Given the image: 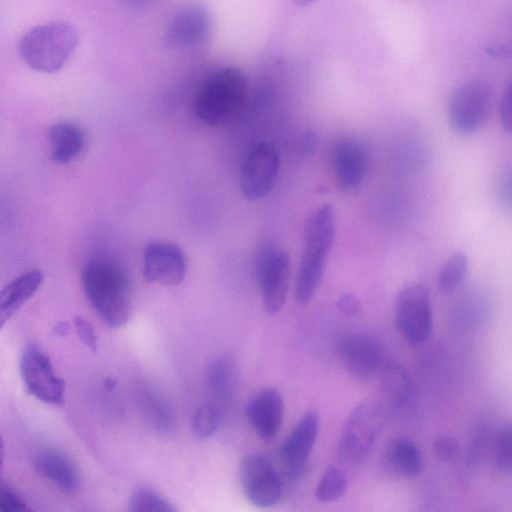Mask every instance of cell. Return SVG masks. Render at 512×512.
Masks as SVG:
<instances>
[{
	"label": "cell",
	"instance_id": "38",
	"mask_svg": "<svg viewBox=\"0 0 512 512\" xmlns=\"http://www.w3.org/2000/svg\"><path fill=\"white\" fill-rule=\"evenodd\" d=\"M3 458H4V445H3L2 438L0 436V473H1V468H2V464H3Z\"/></svg>",
	"mask_w": 512,
	"mask_h": 512
},
{
	"label": "cell",
	"instance_id": "13",
	"mask_svg": "<svg viewBox=\"0 0 512 512\" xmlns=\"http://www.w3.org/2000/svg\"><path fill=\"white\" fill-rule=\"evenodd\" d=\"M186 271V257L177 244L152 241L145 246L143 277L147 282L178 285L184 280Z\"/></svg>",
	"mask_w": 512,
	"mask_h": 512
},
{
	"label": "cell",
	"instance_id": "9",
	"mask_svg": "<svg viewBox=\"0 0 512 512\" xmlns=\"http://www.w3.org/2000/svg\"><path fill=\"white\" fill-rule=\"evenodd\" d=\"M239 477L248 501L261 508L277 504L282 496L280 475L261 454H249L240 462Z\"/></svg>",
	"mask_w": 512,
	"mask_h": 512
},
{
	"label": "cell",
	"instance_id": "22",
	"mask_svg": "<svg viewBox=\"0 0 512 512\" xmlns=\"http://www.w3.org/2000/svg\"><path fill=\"white\" fill-rule=\"evenodd\" d=\"M206 386L209 400L226 410L235 390V370L228 358L218 357L211 361L207 367Z\"/></svg>",
	"mask_w": 512,
	"mask_h": 512
},
{
	"label": "cell",
	"instance_id": "33",
	"mask_svg": "<svg viewBox=\"0 0 512 512\" xmlns=\"http://www.w3.org/2000/svg\"><path fill=\"white\" fill-rule=\"evenodd\" d=\"M337 306L339 310L348 317L356 316L361 309L359 299L350 292H345L339 297Z\"/></svg>",
	"mask_w": 512,
	"mask_h": 512
},
{
	"label": "cell",
	"instance_id": "35",
	"mask_svg": "<svg viewBox=\"0 0 512 512\" xmlns=\"http://www.w3.org/2000/svg\"><path fill=\"white\" fill-rule=\"evenodd\" d=\"M487 53L494 57H507L511 56V45L510 44H499L495 46L487 47Z\"/></svg>",
	"mask_w": 512,
	"mask_h": 512
},
{
	"label": "cell",
	"instance_id": "7",
	"mask_svg": "<svg viewBox=\"0 0 512 512\" xmlns=\"http://www.w3.org/2000/svg\"><path fill=\"white\" fill-rule=\"evenodd\" d=\"M492 106V94L483 81H470L454 90L448 102V118L459 134L476 132L487 120Z\"/></svg>",
	"mask_w": 512,
	"mask_h": 512
},
{
	"label": "cell",
	"instance_id": "4",
	"mask_svg": "<svg viewBox=\"0 0 512 512\" xmlns=\"http://www.w3.org/2000/svg\"><path fill=\"white\" fill-rule=\"evenodd\" d=\"M78 43L76 29L65 22H55L30 29L20 41V55L33 70L59 71L70 59Z\"/></svg>",
	"mask_w": 512,
	"mask_h": 512
},
{
	"label": "cell",
	"instance_id": "30",
	"mask_svg": "<svg viewBox=\"0 0 512 512\" xmlns=\"http://www.w3.org/2000/svg\"><path fill=\"white\" fill-rule=\"evenodd\" d=\"M436 456L443 462L450 463L457 459L460 453V444L451 436H439L434 441Z\"/></svg>",
	"mask_w": 512,
	"mask_h": 512
},
{
	"label": "cell",
	"instance_id": "2",
	"mask_svg": "<svg viewBox=\"0 0 512 512\" xmlns=\"http://www.w3.org/2000/svg\"><path fill=\"white\" fill-rule=\"evenodd\" d=\"M335 237V213L330 204L319 207L305 226V245L295 285L299 303H308L318 290Z\"/></svg>",
	"mask_w": 512,
	"mask_h": 512
},
{
	"label": "cell",
	"instance_id": "14",
	"mask_svg": "<svg viewBox=\"0 0 512 512\" xmlns=\"http://www.w3.org/2000/svg\"><path fill=\"white\" fill-rule=\"evenodd\" d=\"M319 417L314 411L306 412L295 424L280 448V459L286 476L298 478L305 469L319 433Z\"/></svg>",
	"mask_w": 512,
	"mask_h": 512
},
{
	"label": "cell",
	"instance_id": "1",
	"mask_svg": "<svg viewBox=\"0 0 512 512\" xmlns=\"http://www.w3.org/2000/svg\"><path fill=\"white\" fill-rule=\"evenodd\" d=\"M84 293L101 318L112 328L124 326L131 316V286L124 269L107 256H95L81 274Z\"/></svg>",
	"mask_w": 512,
	"mask_h": 512
},
{
	"label": "cell",
	"instance_id": "26",
	"mask_svg": "<svg viewBox=\"0 0 512 512\" xmlns=\"http://www.w3.org/2000/svg\"><path fill=\"white\" fill-rule=\"evenodd\" d=\"M225 412L222 406L211 400L203 403L193 418L194 434L201 439L211 437L220 428Z\"/></svg>",
	"mask_w": 512,
	"mask_h": 512
},
{
	"label": "cell",
	"instance_id": "29",
	"mask_svg": "<svg viewBox=\"0 0 512 512\" xmlns=\"http://www.w3.org/2000/svg\"><path fill=\"white\" fill-rule=\"evenodd\" d=\"M511 424H504L498 431L493 445V460L497 469L505 474L512 470Z\"/></svg>",
	"mask_w": 512,
	"mask_h": 512
},
{
	"label": "cell",
	"instance_id": "16",
	"mask_svg": "<svg viewBox=\"0 0 512 512\" xmlns=\"http://www.w3.org/2000/svg\"><path fill=\"white\" fill-rule=\"evenodd\" d=\"M211 29V17L202 6L189 5L180 9L167 26L164 41L173 47L192 46L202 42Z\"/></svg>",
	"mask_w": 512,
	"mask_h": 512
},
{
	"label": "cell",
	"instance_id": "8",
	"mask_svg": "<svg viewBox=\"0 0 512 512\" xmlns=\"http://www.w3.org/2000/svg\"><path fill=\"white\" fill-rule=\"evenodd\" d=\"M338 357L342 366L353 376L369 380L386 367V352L382 342L366 332L346 334L338 343Z\"/></svg>",
	"mask_w": 512,
	"mask_h": 512
},
{
	"label": "cell",
	"instance_id": "23",
	"mask_svg": "<svg viewBox=\"0 0 512 512\" xmlns=\"http://www.w3.org/2000/svg\"><path fill=\"white\" fill-rule=\"evenodd\" d=\"M48 134L51 142V159L54 162H69L83 149V132L74 123H55L50 127Z\"/></svg>",
	"mask_w": 512,
	"mask_h": 512
},
{
	"label": "cell",
	"instance_id": "3",
	"mask_svg": "<svg viewBox=\"0 0 512 512\" xmlns=\"http://www.w3.org/2000/svg\"><path fill=\"white\" fill-rule=\"evenodd\" d=\"M245 75L235 67H224L208 75L199 85L193 110L198 119L208 125H222L233 120L247 98Z\"/></svg>",
	"mask_w": 512,
	"mask_h": 512
},
{
	"label": "cell",
	"instance_id": "17",
	"mask_svg": "<svg viewBox=\"0 0 512 512\" xmlns=\"http://www.w3.org/2000/svg\"><path fill=\"white\" fill-rule=\"evenodd\" d=\"M246 414L259 438L272 439L278 434L283 423V398L277 390L264 388L250 399Z\"/></svg>",
	"mask_w": 512,
	"mask_h": 512
},
{
	"label": "cell",
	"instance_id": "28",
	"mask_svg": "<svg viewBox=\"0 0 512 512\" xmlns=\"http://www.w3.org/2000/svg\"><path fill=\"white\" fill-rule=\"evenodd\" d=\"M128 508L132 512H175V506L149 488H140L134 491L128 501Z\"/></svg>",
	"mask_w": 512,
	"mask_h": 512
},
{
	"label": "cell",
	"instance_id": "31",
	"mask_svg": "<svg viewBox=\"0 0 512 512\" xmlns=\"http://www.w3.org/2000/svg\"><path fill=\"white\" fill-rule=\"evenodd\" d=\"M74 326L82 342L95 353L98 348V340L92 323L82 316H77L74 318Z\"/></svg>",
	"mask_w": 512,
	"mask_h": 512
},
{
	"label": "cell",
	"instance_id": "34",
	"mask_svg": "<svg viewBox=\"0 0 512 512\" xmlns=\"http://www.w3.org/2000/svg\"><path fill=\"white\" fill-rule=\"evenodd\" d=\"M500 119L504 129L511 132L512 128V92L511 86L503 94L500 102Z\"/></svg>",
	"mask_w": 512,
	"mask_h": 512
},
{
	"label": "cell",
	"instance_id": "39",
	"mask_svg": "<svg viewBox=\"0 0 512 512\" xmlns=\"http://www.w3.org/2000/svg\"><path fill=\"white\" fill-rule=\"evenodd\" d=\"M315 0H294V2L298 5V6H307L309 4H311L312 2H314Z\"/></svg>",
	"mask_w": 512,
	"mask_h": 512
},
{
	"label": "cell",
	"instance_id": "18",
	"mask_svg": "<svg viewBox=\"0 0 512 512\" xmlns=\"http://www.w3.org/2000/svg\"><path fill=\"white\" fill-rule=\"evenodd\" d=\"M134 393L135 401L150 428L160 435L170 434L175 427V417L162 394L141 381L135 385Z\"/></svg>",
	"mask_w": 512,
	"mask_h": 512
},
{
	"label": "cell",
	"instance_id": "12",
	"mask_svg": "<svg viewBox=\"0 0 512 512\" xmlns=\"http://www.w3.org/2000/svg\"><path fill=\"white\" fill-rule=\"evenodd\" d=\"M257 279L263 304L268 314L278 313L285 304L290 271V258L284 251L265 249L257 261Z\"/></svg>",
	"mask_w": 512,
	"mask_h": 512
},
{
	"label": "cell",
	"instance_id": "19",
	"mask_svg": "<svg viewBox=\"0 0 512 512\" xmlns=\"http://www.w3.org/2000/svg\"><path fill=\"white\" fill-rule=\"evenodd\" d=\"M36 467L42 476L66 494L73 493L79 484V474L72 459L64 452L46 448L36 457Z\"/></svg>",
	"mask_w": 512,
	"mask_h": 512
},
{
	"label": "cell",
	"instance_id": "27",
	"mask_svg": "<svg viewBox=\"0 0 512 512\" xmlns=\"http://www.w3.org/2000/svg\"><path fill=\"white\" fill-rule=\"evenodd\" d=\"M347 486L345 473L337 467H331L320 478L315 496L321 503H331L345 495Z\"/></svg>",
	"mask_w": 512,
	"mask_h": 512
},
{
	"label": "cell",
	"instance_id": "37",
	"mask_svg": "<svg viewBox=\"0 0 512 512\" xmlns=\"http://www.w3.org/2000/svg\"><path fill=\"white\" fill-rule=\"evenodd\" d=\"M54 332L59 336H64L68 333L69 325L67 322H59L54 327Z\"/></svg>",
	"mask_w": 512,
	"mask_h": 512
},
{
	"label": "cell",
	"instance_id": "6",
	"mask_svg": "<svg viewBox=\"0 0 512 512\" xmlns=\"http://www.w3.org/2000/svg\"><path fill=\"white\" fill-rule=\"evenodd\" d=\"M395 324L411 346L425 344L433 332V312L428 289L420 283L402 287L395 301Z\"/></svg>",
	"mask_w": 512,
	"mask_h": 512
},
{
	"label": "cell",
	"instance_id": "11",
	"mask_svg": "<svg viewBox=\"0 0 512 512\" xmlns=\"http://www.w3.org/2000/svg\"><path fill=\"white\" fill-rule=\"evenodd\" d=\"M20 369L28 391L37 399L50 404L63 402L65 382L56 374L49 358L35 344L25 347Z\"/></svg>",
	"mask_w": 512,
	"mask_h": 512
},
{
	"label": "cell",
	"instance_id": "10",
	"mask_svg": "<svg viewBox=\"0 0 512 512\" xmlns=\"http://www.w3.org/2000/svg\"><path fill=\"white\" fill-rule=\"evenodd\" d=\"M279 153L271 142L257 144L246 156L240 172L243 196L255 201L273 188L279 172Z\"/></svg>",
	"mask_w": 512,
	"mask_h": 512
},
{
	"label": "cell",
	"instance_id": "25",
	"mask_svg": "<svg viewBox=\"0 0 512 512\" xmlns=\"http://www.w3.org/2000/svg\"><path fill=\"white\" fill-rule=\"evenodd\" d=\"M468 269V258L463 252L451 255L441 267L436 285L442 294L455 292L463 283Z\"/></svg>",
	"mask_w": 512,
	"mask_h": 512
},
{
	"label": "cell",
	"instance_id": "32",
	"mask_svg": "<svg viewBox=\"0 0 512 512\" xmlns=\"http://www.w3.org/2000/svg\"><path fill=\"white\" fill-rule=\"evenodd\" d=\"M29 510L27 504L13 491L0 488V512H24Z\"/></svg>",
	"mask_w": 512,
	"mask_h": 512
},
{
	"label": "cell",
	"instance_id": "15",
	"mask_svg": "<svg viewBox=\"0 0 512 512\" xmlns=\"http://www.w3.org/2000/svg\"><path fill=\"white\" fill-rule=\"evenodd\" d=\"M331 163L339 186L344 190H352L357 188L366 176L367 151L361 142L345 138L334 144Z\"/></svg>",
	"mask_w": 512,
	"mask_h": 512
},
{
	"label": "cell",
	"instance_id": "21",
	"mask_svg": "<svg viewBox=\"0 0 512 512\" xmlns=\"http://www.w3.org/2000/svg\"><path fill=\"white\" fill-rule=\"evenodd\" d=\"M388 468L402 478H414L423 468V456L419 447L408 438L393 440L385 454Z\"/></svg>",
	"mask_w": 512,
	"mask_h": 512
},
{
	"label": "cell",
	"instance_id": "24",
	"mask_svg": "<svg viewBox=\"0 0 512 512\" xmlns=\"http://www.w3.org/2000/svg\"><path fill=\"white\" fill-rule=\"evenodd\" d=\"M380 375L383 400L391 408L403 407L411 393V381L407 371L400 365L387 364Z\"/></svg>",
	"mask_w": 512,
	"mask_h": 512
},
{
	"label": "cell",
	"instance_id": "5",
	"mask_svg": "<svg viewBox=\"0 0 512 512\" xmlns=\"http://www.w3.org/2000/svg\"><path fill=\"white\" fill-rule=\"evenodd\" d=\"M384 424L381 405L364 401L354 407L341 431L337 454L341 461L357 464L367 458L373 449Z\"/></svg>",
	"mask_w": 512,
	"mask_h": 512
},
{
	"label": "cell",
	"instance_id": "36",
	"mask_svg": "<svg viewBox=\"0 0 512 512\" xmlns=\"http://www.w3.org/2000/svg\"><path fill=\"white\" fill-rule=\"evenodd\" d=\"M155 0H121V2L128 7L139 8L149 5Z\"/></svg>",
	"mask_w": 512,
	"mask_h": 512
},
{
	"label": "cell",
	"instance_id": "20",
	"mask_svg": "<svg viewBox=\"0 0 512 512\" xmlns=\"http://www.w3.org/2000/svg\"><path fill=\"white\" fill-rule=\"evenodd\" d=\"M43 275L38 270L25 272L0 290V330L11 316L38 290Z\"/></svg>",
	"mask_w": 512,
	"mask_h": 512
}]
</instances>
